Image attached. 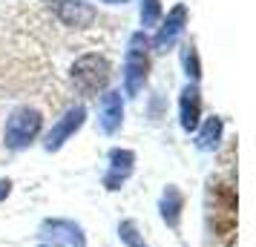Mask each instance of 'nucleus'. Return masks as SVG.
Here are the masks:
<instances>
[{
  "mask_svg": "<svg viewBox=\"0 0 256 247\" xmlns=\"http://www.w3.org/2000/svg\"><path fill=\"white\" fill-rule=\"evenodd\" d=\"M178 115H182V130L193 132L198 127V115H202V98H198L196 86H184L182 92V104H178Z\"/></svg>",
  "mask_w": 256,
  "mask_h": 247,
  "instance_id": "nucleus-9",
  "label": "nucleus"
},
{
  "mask_svg": "<svg viewBox=\"0 0 256 247\" xmlns=\"http://www.w3.org/2000/svg\"><path fill=\"white\" fill-rule=\"evenodd\" d=\"M49 9L70 29H86L95 23V9L86 0H49Z\"/></svg>",
  "mask_w": 256,
  "mask_h": 247,
  "instance_id": "nucleus-5",
  "label": "nucleus"
},
{
  "mask_svg": "<svg viewBox=\"0 0 256 247\" xmlns=\"http://www.w3.org/2000/svg\"><path fill=\"white\" fill-rule=\"evenodd\" d=\"M121 118H124L121 95L106 92L104 98H101V127H104V132H116L118 127H121Z\"/></svg>",
  "mask_w": 256,
  "mask_h": 247,
  "instance_id": "nucleus-11",
  "label": "nucleus"
},
{
  "mask_svg": "<svg viewBox=\"0 0 256 247\" xmlns=\"http://www.w3.org/2000/svg\"><path fill=\"white\" fill-rule=\"evenodd\" d=\"M132 161H136V155L130 153V150H112V155H110V176H106V187L110 190H118V184L124 181V178L132 173Z\"/></svg>",
  "mask_w": 256,
  "mask_h": 247,
  "instance_id": "nucleus-10",
  "label": "nucleus"
},
{
  "mask_svg": "<svg viewBox=\"0 0 256 247\" xmlns=\"http://www.w3.org/2000/svg\"><path fill=\"white\" fill-rule=\"evenodd\" d=\"M121 239H124L130 247H147V245L138 239V236H136V224H132V222H124V224H121Z\"/></svg>",
  "mask_w": 256,
  "mask_h": 247,
  "instance_id": "nucleus-16",
  "label": "nucleus"
},
{
  "mask_svg": "<svg viewBox=\"0 0 256 247\" xmlns=\"http://www.w3.org/2000/svg\"><path fill=\"white\" fill-rule=\"evenodd\" d=\"M44 247H49V245H44Z\"/></svg>",
  "mask_w": 256,
  "mask_h": 247,
  "instance_id": "nucleus-18",
  "label": "nucleus"
},
{
  "mask_svg": "<svg viewBox=\"0 0 256 247\" xmlns=\"http://www.w3.org/2000/svg\"><path fill=\"white\" fill-rule=\"evenodd\" d=\"M38 132H40V112L29 109V106H18L6 121V147L9 150H24Z\"/></svg>",
  "mask_w": 256,
  "mask_h": 247,
  "instance_id": "nucleus-4",
  "label": "nucleus"
},
{
  "mask_svg": "<svg viewBox=\"0 0 256 247\" xmlns=\"http://www.w3.org/2000/svg\"><path fill=\"white\" fill-rule=\"evenodd\" d=\"M210 222H213V230L224 245L233 242V233H236V193L228 181H216L213 190H210Z\"/></svg>",
  "mask_w": 256,
  "mask_h": 247,
  "instance_id": "nucleus-1",
  "label": "nucleus"
},
{
  "mask_svg": "<svg viewBox=\"0 0 256 247\" xmlns=\"http://www.w3.org/2000/svg\"><path fill=\"white\" fill-rule=\"evenodd\" d=\"M182 63H184V69H187V78L198 81L202 66H198V55H196V46H193V43H184V46H182Z\"/></svg>",
  "mask_w": 256,
  "mask_h": 247,
  "instance_id": "nucleus-14",
  "label": "nucleus"
},
{
  "mask_svg": "<svg viewBox=\"0 0 256 247\" xmlns=\"http://www.w3.org/2000/svg\"><path fill=\"white\" fill-rule=\"evenodd\" d=\"M182 193L176 187H167L164 190V196H162V216H164V222L170 224V227H176L178 224V216H182Z\"/></svg>",
  "mask_w": 256,
  "mask_h": 247,
  "instance_id": "nucleus-12",
  "label": "nucleus"
},
{
  "mask_svg": "<svg viewBox=\"0 0 256 247\" xmlns=\"http://www.w3.org/2000/svg\"><path fill=\"white\" fill-rule=\"evenodd\" d=\"M158 17H162V3H158V0H144V3H141V23L156 26Z\"/></svg>",
  "mask_w": 256,
  "mask_h": 247,
  "instance_id": "nucleus-15",
  "label": "nucleus"
},
{
  "mask_svg": "<svg viewBox=\"0 0 256 247\" xmlns=\"http://www.w3.org/2000/svg\"><path fill=\"white\" fill-rule=\"evenodd\" d=\"M219 138H222V121L219 118H208L202 132H198V138H196V147L198 150H213L219 144Z\"/></svg>",
  "mask_w": 256,
  "mask_h": 247,
  "instance_id": "nucleus-13",
  "label": "nucleus"
},
{
  "mask_svg": "<svg viewBox=\"0 0 256 247\" xmlns=\"http://www.w3.org/2000/svg\"><path fill=\"white\" fill-rule=\"evenodd\" d=\"M9 190H12V184H9V181H0V201L9 196Z\"/></svg>",
  "mask_w": 256,
  "mask_h": 247,
  "instance_id": "nucleus-17",
  "label": "nucleus"
},
{
  "mask_svg": "<svg viewBox=\"0 0 256 247\" xmlns=\"http://www.w3.org/2000/svg\"><path fill=\"white\" fill-rule=\"evenodd\" d=\"M184 20H187V9L178 3V6H173V12L167 14V20H164V26L156 32V40H152V46L158 49V52H167V46H173V40L178 37V32L184 29Z\"/></svg>",
  "mask_w": 256,
  "mask_h": 247,
  "instance_id": "nucleus-8",
  "label": "nucleus"
},
{
  "mask_svg": "<svg viewBox=\"0 0 256 247\" xmlns=\"http://www.w3.org/2000/svg\"><path fill=\"white\" fill-rule=\"evenodd\" d=\"M72 83L86 98H92L110 83V63L101 55H84L72 63Z\"/></svg>",
  "mask_w": 256,
  "mask_h": 247,
  "instance_id": "nucleus-2",
  "label": "nucleus"
},
{
  "mask_svg": "<svg viewBox=\"0 0 256 247\" xmlns=\"http://www.w3.org/2000/svg\"><path fill=\"white\" fill-rule=\"evenodd\" d=\"M147 69H150V60H147V37L132 35L130 37V49H127V63H124V86L127 95H138L144 81H147Z\"/></svg>",
  "mask_w": 256,
  "mask_h": 247,
  "instance_id": "nucleus-3",
  "label": "nucleus"
},
{
  "mask_svg": "<svg viewBox=\"0 0 256 247\" xmlns=\"http://www.w3.org/2000/svg\"><path fill=\"white\" fill-rule=\"evenodd\" d=\"M40 233L46 236L52 245L60 247H84V233L78 224L72 222H46L40 227Z\"/></svg>",
  "mask_w": 256,
  "mask_h": 247,
  "instance_id": "nucleus-7",
  "label": "nucleus"
},
{
  "mask_svg": "<svg viewBox=\"0 0 256 247\" xmlns=\"http://www.w3.org/2000/svg\"><path fill=\"white\" fill-rule=\"evenodd\" d=\"M84 115H86V112H84V106H72L70 112H66V115H64L58 124L49 130L46 141H44V144H46V150H58L60 144L66 141L72 132H75V130L84 124Z\"/></svg>",
  "mask_w": 256,
  "mask_h": 247,
  "instance_id": "nucleus-6",
  "label": "nucleus"
}]
</instances>
